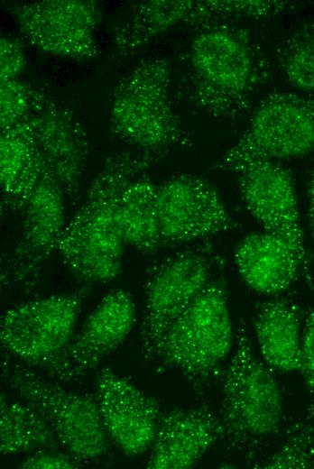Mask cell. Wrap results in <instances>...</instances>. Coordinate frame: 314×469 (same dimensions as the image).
Wrapping results in <instances>:
<instances>
[{
    "instance_id": "6da1fadb",
    "label": "cell",
    "mask_w": 314,
    "mask_h": 469,
    "mask_svg": "<svg viewBox=\"0 0 314 469\" xmlns=\"http://www.w3.org/2000/svg\"><path fill=\"white\" fill-rule=\"evenodd\" d=\"M196 29L180 57V92L212 118L243 115L271 76L262 46L249 30L230 22Z\"/></svg>"
},
{
    "instance_id": "7a4b0ae2",
    "label": "cell",
    "mask_w": 314,
    "mask_h": 469,
    "mask_svg": "<svg viewBox=\"0 0 314 469\" xmlns=\"http://www.w3.org/2000/svg\"><path fill=\"white\" fill-rule=\"evenodd\" d=\"M157 161L140 152H115L104 160L58 245L78 281L91 286L119 275L126 244L120 223L122 197L131 181Z\"/></svg>"
},
{
    "instance_id": "3957f363",
    "label": "cell",
    "mask_w": 314,
    "mask_h": 469,
    "mask_svg": "<svg viewBox=\"0 0 314 469\" xmlns=\"http://www.w3.org/2000/svg\"><path fill=\"white\" fill-rule=\"evenodd\" d=\"M235 338L219 381L221 440L228 450L252 459L282 429L283 397L272 369L255 355L244 322Z\"/></svg>"
},
{
    "instance_id": "277c9868",
    "label": "cell",
    "mask_w": 314,
    "mask_h": 469,
    "mask_svg": "<svg viewBox=\"0 0 314 469\" xmlns=\"http://www.w3.org/2000/svg\"><path fill=\"white\" fill-rule=\"evenodd\" d=\"M225 277L216 275L162 338L152 361L202 394L219 382L235 333Z\"/></svg>"
},
{
    "instance_id": "5b68a950",
    "label": "cell",
    "mask_w": 314,
    "mask_h": 469,
    "mask_svg": "<svg viewBox=\"0 0 314 469\" xmlns=\"http://www.w3.org/2000/svg\"><path fill=\"white\" fill-rule=\"evenodd\" d=\"M171 66L163 58L140 61L112 95L110 131L138 152L158 161L176 148L192 145L170 92Z\"/></svg>"
},
{
    "instance_id": "8992f818",
    "label": "cell",
    "mask_w": 314,
    "mask_h": 469,
    "mask_svg": "<svg viewBox=\"0 0 314 469\" xmlns=\"http://www.w3.org/2000/svg\"><path fill=\"white\" fill-rule=\"evenodd\" d=\"M90 285L13 307L1 317L4 349L30 368L60 382L78 378L68 349Z\"/></svg>"
},
{
    "instance_id": "52a82bcc",
    "label": "cell",
    "mask_w": 314,
    "mask_h": 469,
    "mask_svg": "<svg viewBox=\"0 0 314 469\" xmlns=\"http://www.w3.org/2000/svg\"><path fill=\"white\" fill-rule=\"evenodd\" d=\"M2 372L10 389L49 422L69 454L83 464L106 455L108 435L96 398L46 381L20 361L5 360Z\"/></svg>"
},
{
    "instance_id": "ba28073f",
    "label": "cell",
    "mask_w": 314,
    "mask_h": 469,
    "mask_svg": "<svg viewBox=\"0 0 314 469\" xmlns=\"http://www.w3.org/2000/svg\"><path fill=\"white\" fill-rule=\"evenodd\" d=\"M222 267L210 244L190 246L153 263L147 271L145 306L140 326V351L152 361L172 323L186 310Z\"/></svg>"
},
{
    "instance_id": "9c48e42d",
    "label": "cell",
    "mask_w": 314,
    "mask_h": 469,
    "mask_svg": "<svg viewBox=\"0 0 314 469\" xmlns=\"http://www.w3.org/2000/svg\"><path fill=\"white\" fill-rule=\"evenodd\" d=\"M310 152H314V97L274 92L260 102L243 135L213 169L236 172L254 161H280Z\"/></svg>"
},
{
    "instance_id": "30bf717a",
    "label": "cell",
    "mask_w": 314,
    "mask_h": 469,
    "mask_svg": "<svg viewBox=\"0 0 314 469\" xmlns=\"http://www.w3.org/2000/svg\"><path fill=\"white\" fill-rule=\"evenodd\" d=\"M26 124L46 170L61 188L66 201L80 197L89 143L87 132L73 110L42 90L33 88Z\"/></svg>"
},
{
    "instance_id": "8fae6325",
    "label": "cell",
    "mask_w": 314,
    "mask_h": 469,
    "mask_svg": "<svg viewBox=\"0 0 314 469\" xmlns=\"http://www.w3.org/2000/svg\"><path fill=\"white\" fill-rule=\"evenodd\" d=\"M10 10L23 37L43 53L82 60L98 52L96 32L102 12L94 1L43 0Z\"/></svg>"
},
{
    "instance_id": "7c38bea8",
    "label": "cell",
    "mask_w": 314,
    "mask_h": 469,
    "mask_svg": "<svg viewBox=\"0 0 314 469\" xmlns=\"http://www.w3.org/2000/svg\"><path fill=\"white\" fill-rule=\"evenodd\" d=\"M65 201L59 183L45 170L22 210L21 237L2 272V284L11 283L25 291L37 287L66 226Z\"/></svg>"
},
{
    "instance_id": "4fadbf2b",
    "label": "cell",
    "mask_w": 314,
    "mask_h": 469,
    "mask_svg": "<svg viewBox=\"0 0 314 469\" xmlns=\"http://www.w3.org/2000/svg\"><path fill=\"white\" fill-rule=\"evenodd\" d=\"M162 244L208 237L237 227L216 188L207 179L180 174L157 187Z\"/></svg>"
},
{
    "instance_id": "5bb4252c",
    "label": "cell",
    "mask_w": 314,
    "mask_h": 469,
    "mask_svg": "<svg viewBox=\"0 0 314 469\" xmlns=\"http://www.w3.org/2000/svg\"><path fill=\"white\" fill-rule=\"evenodd\" d=\"M235 173L239 192L251 215L266 232L287 241L310 266L290 170L278 161L258 160Z\"/></svg>"
},
{
    "instance_id": "9a60e30c",
    "label": "cell",
    "mask_w": 314,
    "mask_h": 469,
    "mask_svg": "<svg viewBox=\"0 0 314 469\" xmlns=\"http://www.w3.org/2000/svg\"><path fill=\"white\" fill-rule=\"evenodd\" d=\"M96 400L108 437L129 457L152 447L163 415L159 400L110 368L97 374Z\"/></svg>"
},
{
    "instance_id": "2e32d148",
    "label": "cell",
    "mask_w": 314,
    "mask_h": 469,
    "mask_svg": "<svg viewBox=\"0 0 314 469\" xmlns=\"http://www.w3.org/2000/svg\"><path fill=\"white\" fill-rule=\"evenodd\" d=\"M221 437L219 416L207 406L165 412L151 447L147 468H190Z\"/></svg>"
},
{
    "instance_id": "e0dca14e",
    "label": "cell",
    "mask_w": 314,
    "mask_h": 469,
    "mask_svg": "<svg viewBox=\"0 0 314 469\" xmlns=\"http://www.w3.org/2000/svg\"><path fill=\"white\" fill-rule=\"evenodd\" d=\"M235 262L245 283L258 293L278 296L300 279L313 285L310 266L287 241L268 232L244 238Z\"/></svg>"
},
{
    "instance_id": "ac0fdd59",
    "label": "cell",
    "mask_w": 314,
    "mask_h": 469,
    "mask_svg": "<svg viewBox=\"0 0 314 469\" xmlns=\"http://www.w3.org/2000/svg\"><path fill=\"white\" fill-rule=\"evenodd\" d=\"M134 320L135 305L129 292L115 290L102 299L68 349L78 377L97 368L122 345Z\"/></svg>"
},
{
    "instance_id": "d6986e66",
    "label": "cell",
    "mask_w": 314,
    "mask_h": 469,
    "mask_svg": "<svg viewBox=\"0 0 314 469\" xmlns=\"http://www.w3.org/2000/svg\"><path fill=\"white\" fill-rule=\"evenodd\" d=\"M302 308L293 300L275 297L261 304L254 328L263 363L280 372L300 371Z\"/></svg>"
},
{
    "instance_id": "ffe728a7",
    "label": "cell",
    "mask_w": 314,
    "mask_h": 469,
    "mask_svg": "<svg viewBox=\"0 0 314 469\" xmlns=\"http://www.w3.org/2000/svg\"><path fill=\"white\" fill-rule=\"evenodd\" d=\"M1 210H23L46 170L23 120L0 130Z\"/></svg>"
},
{
    "instance_id": "44dd1931",
    "label": "cell",
    "mask_w": 314,
    "mask_h": 469,
    "mask_svg": "<svg viewBox=\"0 0 314 469\" xmlns=\"http://www.w3.org/2000/svg\"><path fill=\"white\" fill-rule=\"evenodd\" d=\"M157 187L143 172L131 181L121 200L120 223L124 239L126 244L143 254L154 253L162 245Z\"/></svg>"
},
{
    "instance_id": "7402d4cb",
    "label": "cell",
    "mask_w": 314,
    "mask_h": 469,
    "mask_svg": "<svg viewBox=\"0 0 314 469\" xmlns=\"http://www.w3.org/2000/svg\"><path fill=\"white\" fill-rule=\"evenodd\" d=\"M193 0H151L133 5L131 14L115 29L114 43L121 56H128L173 25L188 19Z\"/></svg>"
},
{
    "instance_id": "603a6c76",
    "label": "cell",
    "mask_w": 314,
    "mask_h": 469,
    "mask_svg": "<svg viewBox=\"0 0 314 469\" xmlns=\"http://www.w3.org/2000/svg\"><path fill=\"white\" fill-rule=\"evenodd\" d=\"M58 437L44 417L27 402L0 400V450L2 455L30 451L57 450Z\"/></svg>"
},
{
    "instance_id": "cb8c5ba5",
    "label": "cell",
    "mask_w": 314,
    "mask_h": 469,
    "mask_svg": "<svg viewBox=\"0 0 314 469\" xmlns=\"http://www.w3.org/2000/svg\"><path fill=\"white\" fill-rule=\"evenodd\" d=\"M278 63L291 87L314 97V23L303 25L284 41Z\"/></svg>"
},
{
    "instance_id": "d4e9b609",
    "label": "cell",
    "mask_w": 314,
    "mask_h": 469,
    "mask_svg": "<svg viewBox=\"0 0 314 469\" xmlns=\"http://www.w3.org/2000/svg\"><path fill=\"white\" fill-rule=\"evenodd\" d=\"M290 3L281 0H203L195 5L187 20L196 28L238 18H266L284 12Z\"/></svg>"
},
{
    "instance_id": "484cf974",
    "label": "cell",
    "mask_w": 314,
    "mask_h": 469,
    "mask_svg": "<svg viewBox=\"0 0 314 469\" xmlns=\"http://www.w3.org/2000/svg\"><path fill=\"white\" fill-rule=\"evenodd\" d=\"M259 468H314V424L309 417L293 421L282 446L269 458L254 465Z\"/></svg>"
},
{
    "instance_id": "4316f807",
    "label": "cell",
    "mask_w": 314,
    "mask_h": 469,
    "mask_svg": "<svg viewBox=\"0 0 314 469\" xmlns=\"http://www.w3.org/2000/svg\"><path fill=\"white\" fill-rule=\"evenodd\" d=\"M33 87L17 78L0 81V130L14 126L27 114Z\"/></svg>"
},
{
    "instance_id": "83f0119b",
    "label": "cell",
    "mask_w": 314,
    "mask_h": 469,
    "mask_svg": "<svg viewBox=\"0 0 314 469\" xmlns=\"http://www.w3.org/2000/svg\"><path fill=\"white\" fill-rule=\"evenodd\" d=\"M25 53L21 41L12 36L0 40V81L17 78L25 66Z\"/></svg>"
},
{
    "instance_id": "f1b7e54d",
    "label": "cell",
    "mask_w": 314,
    "mask_h": 469,
    "mask_svg": "<svg viewBox=\"0 0 314 469\" xmlns=\"http://www.w3.org/2000/svg\"><path fill=\"white\" fill-rule=\"evenodd\" d=\"M83 463L77 460L70 454L57 452L56 450H40L28 456L19 468L23 469H78Z\"/></svg>"
},
{
    "instance_id": "f546056e",
    "label": "cell",
    "mask_w": 314,
    "mask_h": 469,
    "mask_svg": "<svg viewBox=\"0 0 314 469\" xmlns=\"http://www.w3.org/2000/svg\"><path fill=\"white\" fill-rule=\"evenodd\" d=\"M304 380H314V308L304 317L301 331V367Z\"/></svg>"
},
{
    "instance_id": "4dcf8cb0",
    "label": "cell",
    "mask_w": 314,
    "mask_h": 469,
    "mask_svg": "<svg viewBox=\"0 0 314 469\" xmlns=\"http://www.w3.org/2000/svg\"><path fill=\"white\" fill-rule=\"evenodd\" d=\"M308 220L311 237L314 243V161L309 170L307 182Z\"/></svg>"
},
{
    "instance_id": "1f68e13d",
    "label": "cell",
    "mask_w": 314,
    "mask_h": 469,
    "mask_svg": "<svg viewBox=\"0 0 314 469\" xmlns=\"http://www.w3.org/2000/svg\"><path fill=\"white\" fill-rule=\"evenodd\" d=\"M305 384L308 387V389L309 390V391L312 392V394L314 396V380H312V379L305 380Z\"/></svg>"
}]
</instances>
